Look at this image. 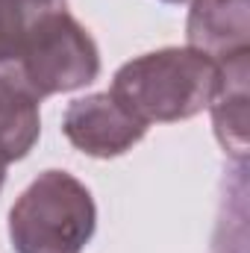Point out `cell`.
Returning <instances> with one entry per match:
<instances>
[{
  "label": "cell",
  "instance_id": "cell-1",
  "mask_svg": "<svg viewBox=\"0 0 250 253\" xmlns=\"http://www.w3.org/2000/svg\"><path fill=\"white\" fill-rule=\"evenodd\" d=\"M221 85V65L191 47H162L124 62L109 94L141 124L188 121L209 109Z\"/></svg>",
  "mask_w": 250,
  "mask_h": 253
},
{
  "label": "cell",
  "instance_id": "cell-2",
  "mask_svg": "<svg viewBox=\"0 0 250 253\" xmlns=\"http://www.w3.org/2000/svg\"><path fill=\"white\" fill-rule=\"evenodd\" d=\"M94 230V197L68 171L39 174L9 209L15 253H83Z\"/></svg>",
  "mask_w": 250,
  "mask_h": 253
},
{
  "label": "cell",
  "instance_id": "cell-3",
  "mask_svg": "<svg viewBox=\"0 0 250 253\" xmlns=\"http://www.w3.org/2000/svg\"><path fill=\"white\" fill-rule=\"evenodd\" d=\"M9 68L39 100L85 88L100 74V50L91 33L68 12H50L18 44Z\"/></svg>",
  "mask_w": 250,
  "mask_h": 253
},
{
  "label": "cell",
  "instance_id": "cell-4",
  "mask_svg": "<svg viewBox=\"0 0 250 253\" xmlns=\"http://www.w3.org/2000/svg\"><path fill=\"white\" fill-rule=\"evenodd\" d=\"M62 132L80 153L94 159H112L132 150L144 138L147 124L132 118L109 91H97L74 100L65 109Z\"/></svg>",
  "mask_w": 250,
  "mask_h": 253
},
{
  "label": "cell",
  "instance_id": "cell-5",
  "mask_svg": "<svg viewBox=\"0 0 250 253\" xmlns=\"http://www.w3.org/2000/svg\"><path fill=\"white\" fill-rule=\"evenodd\" d=\"M186 39L218 65L250 56V0H191Z\"/></svg>",
  "mask_w": 250,
  "mask_h": 253
},
{
  "label": "cell",
  "instance_id": "cell-6",
  "mask_svg": "<svg viewBox=\"0 0 250 253\" xmlns=\"http://www.w3.org/2000/svg\"><path fill=\"white\" fill-rule=\"evenodd\" d=\"M39 97L9 71L0 65V162L24 159L39 135H42V115Z\"/></svg>",
  "mask_w": 250,
  "mask_h": 253
},
{
  "label": "cell",
  "instance_id": "cell-7",
  "mask_svg": "<svg viewBox=\"0 0 250 253\" xmlns=\"http://www.w3.org/2000/svg\"><path fill=\"white\" fill-rule=\"evenodd\" d=\"M248 74H250V56L236 62L221 65V85L218 94L212 97V124L221 147L236 159H248Z\"/></svg>",
  "mask_w": 250,
  "mask_h": 253
},
{
  "label": "cell",
  "instance_id": "cell-8",
  "mask_svg": "<svg viewBox=\"0 0 250 253\" xmlns=\"http://www.w3.org/2000/svg\"><path fill=\"white\" fill-rule=\"evenodd\" d=\"M68 9V0H0V65L12 59L24 36L50 12Z\"/></svg>",
  "mask_w": 250,
  "mask_h": 253
},
{
  "label": "cell",
  "instance_id": "cell-9",
  "mask_svg": "<svg viewBox=\"0 0 250 253\" xmlns=\"http://www.w3.org/2000/svg\"><path fill=\"white\" fill-rule=\"evenodd\" d=\"M3 183H6V165L0 162V191H3Z\"/></svg>",
  "mask_w": 250,
  "mask_h": 253
},
{
  "label": "cell",
  "instance_id": "cell-10",
  "mask_svg": "<svg viewBox=\"0 0 250 253\" xmlns=\"http://www.w3.org/2000/svg\"><path fill=\"white\" fill-rule=\"evenodd\" d=\"M162 3H188V0H162Z\"/></svg>",
  "mask_w": 250,
  "mask_h": 253
}]
</instances>
